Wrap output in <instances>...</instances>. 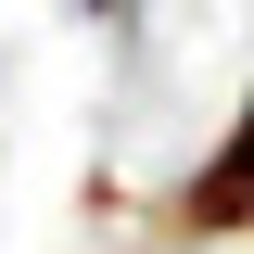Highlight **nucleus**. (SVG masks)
<instances>
[{"mask_svg": "<svg viewBox=\"0 0 254 254\" xmlns=\"http://www.w3.org/2000/svg\"><path fill=\"white\" fill-rule=\"evenodd\" d=\"M153 229H165V242H254V89L229 102V127L203 140V165L165 190Z\"/></svg>", "mask_w": 254, "mask_h": 254, "instance_id": "obj_1", "label": "nucleus"}]
</instances>
